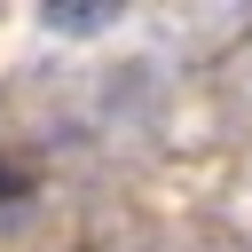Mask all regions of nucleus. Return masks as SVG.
<instances>
[{
  "label": "nucleus",
  "mask_w": 252,
  "mask_h": 252,
  "mask_svg": "<svg viewBox=\"0 0 252 252\" xmlns=\"http://www.w3.org/2000/svg\"><path fill=\"white\" fill-rule=\"evenodd\" d=\"M39 16H47L55 32H102V24L118 16V8H110V0H47Z\"/></svg>",
  "instance_id": "nucleus-1"
}]
</instances>
